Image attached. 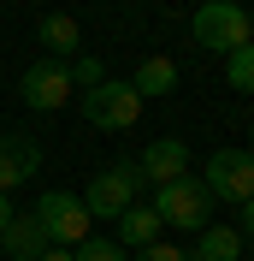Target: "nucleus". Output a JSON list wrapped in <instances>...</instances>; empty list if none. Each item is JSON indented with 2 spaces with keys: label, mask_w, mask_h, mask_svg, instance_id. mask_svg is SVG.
I'll return each mask as SVG.
<instances>
[{
  "label": "nucleus",
  "mask_w": 254,
  "mask_h": 261,
  "mask_svg": "<svg viewBox=\"0 0 254 261\" xmlns=\"http://www.w3.org/2000/svg\"><path fill=\"white\" fill-rule=\"evenodd\" d=\"M189 36L201 42L207 54H237V48L254 42V18L242 12L237 0H201L195 18H189Z\"/></svg>",
  "instance_id": "obj_1"
},
{
  "label": "nucleus",
  "mask_w": 254,
  "mask_h": 261,
  "mask_svg": "<svg viewBox=\"0 0 254 261\" xmlns=\"http://www.w3.org/2000/svg\"><path fill=\"white\" fill-rule=\"evenodd\" d=\"M83 119L95 130H130L142 119V95L130 89V77H107L95 89H83Z\"/></svg>",
  "instance_id": "obj_2"
},
{
  "label": "nucleus",
  "mask_w": 254,
  "mask_h": 261,
  "mask_svg": "<svg viewBox=\"0 0 254 261\" xmlns=\"http://www.w3.org/2000/svg\"><path fill=\"white\" fill-rule=\"evenodd\" d=\"M36 220H42V231H48V244H59V249H77L83 238H95V214L83 208V196H65V190H48L42 202H36Z\"/></svg>",
  "instance_id": "obj_3"
},
{
  "label": "nucleus",
  "mask_w": 254,
  "mask_h": 261,
  "mask_svg": "<svg viewBox=\"0 0 254 261\" xmlns=\"http://www.w3.org/2000/svg\"><path fill=\"white\" fill-rule=\"evenodd\" d=\"M207 196H219L231 208L254 202V154L248 148H219V154H207Z\"/></svg>",
  "instance_id": "obj_4"
},
{
  "label": "nucleus",
  "mask_w": 254,
  "mask_h": 261,
  "mask_svg": "<svg viewBox=\"0 0 254 261\" xmlns=\"http://www.w3.org/2000/svg\"><path fill=\"white\" fill-rule=\"evenodd\" d=\"M71 95H77V83H71V60H42V65H30V71L18 77V101L36 107V113H59Z\"/></svg>",
  "instance_id": "obj_5"
},
{
  "label": "nucleus",
  "mask_w": 254,
  "mask_h": 261,
  "mask_svg": "<svg viewBox=\"0 0 254 261\" xmlns=\"http://www.w3.org/2000/svg\"><path fill=\"white\" fill-rule=\"evenodd\" d=\"M136 190H142V172H136V166H107V172L89 178L83 208L95 214V220H118L124 208H136Z\"/></svg>",
  "instance_id": "obj_6"
},
{
  "label": "nucleus",
  "mask_w": 254,
  "mask_h": 261,
  "mask_svg": "<svg viewBox=\"0 0 254 261\" xmlns=\"http://www.w3.org/2000/svg\"><path fill=\"white\" fill-rule=\"evenodd\" d=\"M207 184L201 178H177V184H166V190L154 196V208H160V220L166 226H177V231H201L207 226Z\"/></svg>",
  "instance_id": "obj_7"
},
{
  "label": "nucleus",
  "mask_w": 254,
  "mask_h": 261,
  "mask_svg": "<svg viewBox=\"0 0 254 261\" xmlns=\"http://www.w3.org/2000/svg\"><path fill=\"white\" fill-rule=\"evenodd\" d=\"M136 172H142V184H154V190L189 178V148H183V137H154V143L142 148Z\"/></svg>",
  "instance_id": "obj_8"
},
{
  "label": "nucleus",
  "mask_w": 254,
  "mask_h": 261,
  "mask_svg": "<svg viewBox=\"0 0 254 261\" xmlns=\"http://www.w3.org/2000/svg\"><path fill=\"white\" fill-rule=\"evenodd\" d=\"M48 231H42V220H36V214H12V226L0 231V255L6 261H42L48 255Z\"/></svg>",
  "instance_id": "obj_9"
},
{
  "label": "nucleus",
  "mask_w": 254,
  "mask_h": 261,
  "mask_svg": "<svg viewBox=\"0 0 254 261\" xmlns=\"http://www.w3.org/2000/svg\"><path fill=\"white\" fill-rule=\"evenodd\" d=\"M36 166H42V148L30 137H0V196H12L24 178H36Z\"/></svg>",
  "instance_id": "obj_10"
},
{
  "label": "nucleus",
  "mask_w": 254,
  "mask_h": 261,
  "mask_svg": "<svg viewBox=\"0 0 254 261\" xmlns=\"http://www.w3.org/2000/svg\"><path fill=\"white\" fill-rule=\"evenodd\" d=\"M36 36H42L48 60H71V54L83 48V24H77L71 12H48L42 24H36Z\"/></svg>",
  "instance_id": "obj_11"
},
{
  "label": "nucleus",
  "mask_w": 254,
  "mask_h": 261,
  "mask_svg": "<svg viewBox=\"0 0 254 261\" xmlns=\"http://www.w3.org/2000/svg\"><path fill=\"white\" fill-rule=\"evenodd\" d=\"M160 226H166L160 208H142V202H136V208L118 214V244L124 249H148V244H160Z\"/></svg>",
  "instance_id": "obj_12"
},
{
  "label": "nucleus",
  "mask_w": 254,
  "mask_h": 261,
  "mask_svg": "<svg viewBox=\"0 0 254 261\" xmlns=\"http://www.w3.org/2000/svg\"><path fill=\"white\" fill-rule=\"evenodd\" d=\"M130 89H136V95H172V89H177V65L172 60H166V54H148V60L142 65H136V77H130Z\"/></svg>",
  "instance_id": "obj_13"
},
{
  "label": "nucleus",
  "mask_w": 254,
  "mask_h": 261,
  "mask_svg": "<svg viewBox=\"0 0 254 261\" xmlns=\"http://www.w3.org/2000/svg\"><path fill=\"white\" fill-rule=\"evenodd\" d=\"M237 255H242L237 226H201V244L189 249V261H237Z\"/></svg>",
  "instance_id": "obj_14"
},
{
  "label": "nucleus",
  "mask_w": 254,
  "mask_h": 261,
  "mask_svg": "<svg viewBox=\"0 0 254 261\" xmlns=\"http://www.w3.org/2000/svg\"><path fill=\"white\" fill-rule=\"evenodd\" d=\"M225 83L237 89V95H254V42L237 54H225Z\"/></svg>",
  "instance_id": "obj_15"
},
{
  "label": "nucleus",
  "mask_w": 254,
  "mask_h": 261,
  "mask_svg": "<svg viewBox=\"0 0 254 261\" xmlns=\"http://www.w3.org/2000/svg\"><path fill=\"white\" fill-rule=\"evenodd\" d=\"M71 255L77 261H124V244H112V238H83Z\"/></svg>",
  "instance_id": "obj_16"
},
{
  "label": "nucleus",
  "mask_w": 254,
  "mask_h": 261,
  "mask_svg": "<svg viewBox=\"0 0 254 261\" xmlns=\"http://www.w3.org/2000/svg\"><path fill=\"white\" fill-rule=\"evenodd\" d=\"M71 83L95 89V83H107V65H101V60H89V54H77V60H71Z\"/></svg>",
  "instance_id": "obj_17"
},
{
  "label": "nucleus",
  "mask_w": 254,
  "mask_h": 261,
  "mask_svg": "<svg viewBox=\"0 0 254 261\" xmlns=\"http://www.w3.org/2000/svg\"><path fill=\"white\" fill-rule=\"evenodd\" d=\"M136 261H189V249H177V244H148V249H136Z\"/></svg>",
  "instance_id": "obj_18"
},
{
  "label": "nucleus",
  "mask_w": 254,
  "mask_h": 261,
  "mask_svg": "<svg viewBox=\"0 0 254 261\" xmlns=\"http://www.w3.org/2000/svg\"><path fill=\"white\" fill-rule=\"evenodd\" d=\"M237 231H242V238H254V202H242V208H237Z\"/></svg>",
  "instance_id": "obj_19"
},
{
  "label": "nucleus",
  "mask_w": 254,
  "mask_h": 261,
  "mask_svg": "<svg viewBox=\"0 0 254 261\" xmlns=\"http://www.w3.org/2000/svg\"><path fill=\"white\" fill-rule=\"evenodd\" d=\"M12 214H18V208H12V196H0V231L12 226Z\"/></svg>",
  "instance_id": "obj_20"
},
{
  "label": "nucleus",
  "mask_w": 254,
  "mask_h": 261,
  "mask_svg": "<svg viewBox=\"0 0 254 261\" xmlns=\"http://www.w3.org/2000/svg\"><path fill=\"white\" fill-rule=\"evenodd\" d=\"M42 261H77V255H71V249H59V244H53V249H48V255H42Z\"/></svg>",
  "instance_id": "obj_21"
},
{
  "label": "nucleus",
  "mask_w": 254,
  "mask_h": 261,
  "mask_svg": "<svg viewBox=\"0 0 254 261\" xmlns=\"http://www.w3.org/2000/svg\"><path fill=\"white\" fill-rule=\"evenodd\" d=\"M248 154H254V125H248Z\"/></svg>",
  "instance_id": "obj_22"
}]
</instances>
